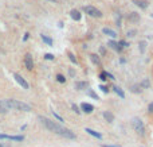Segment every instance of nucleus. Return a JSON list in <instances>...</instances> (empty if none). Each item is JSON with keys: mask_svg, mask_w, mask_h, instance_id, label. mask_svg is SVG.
Instances as JSON below:
<instances>
[{"mask_svg": "<svg viewBox=\"0 0 153 147\" xmlns=\"http://www.w3.org/2000/svg\"><path fill=\"white\" fill-rule=\"evenodd\" d=\"M148 112H149V113H153V101L148 105Z\"/></svg>", "mask_w": 153, "mask_h": 147, "instance_id": "72a5a7b5", "label": "nucleus"}, {"mask_svg": "<svg viewBox=\"0 0 153 147\" xmlns=\"http://www.w3.org/2000/svg\"><path fill=\"white\" fill-rule=\"evenodd\" d=\"M85 131H86V132H87V134H89V135H91V136L97 138V139H101V138H102V135H101L100 132L94 131V130H91V128H85Z\"/></svg>", "mask_w": 153, "mask_h": 147, "instance_id": "9b49d317", "label": "nucleus"}, {"mask_svg": "<svg viewBox=\"0 0 153 147\" xmlns=\"http://www.w3.org/2000/svg\"><path fill=\"white\" fill-rule=\"evenodd\" d=\"M56 80H58V81H59V82H61V84H63L65 81H66V78H65V76H62V74H58V76H56Z\"/></svg>", "mask_w": 153, "mask_h": 147, "instance_id": "b1692460", "label": "nucleus"}, {"mask_svg": "<svg viewBox=\"0 0 153 147\" xmlns=\"http://www.w3.org/2000/svg\"><path fill=\"white\" fill-rule=\"evenodd\" d=\"M8 110L4 107V104H3V101H0V113H7Z\"/></svg>", "mask_w": 153, "mask_h": 147, "instance_id": "5701e85b", "label": "nucleus"}, {"mask_svg": "<svg viewBox=\"0 0 153 147\" xmlns=\"http://www.w3.org/2000/svg\"><path fill=\"white\" fill-rule=\"evenodd\" d=\"M152 18H153V14H152Z\"/></svg>", "mask_w": 153, "mask_h": 147, "instance_id": "ea45409f", "label": "nucleus"}, {"mask_svg": "<svg viewBox=\"0 0 153 147\" xmlns=\"http://www.w3.org/2000/svg\"><path fill=\"white\" fill-rule=\"evenodd\" d=\"M100 78H101L102 81H106V80H108V78H106V73H105V72L101 73V74H100Z\"/></svg>", "mask_w": 153, "mask_h": 147, "instance_id": "2f4dec72", "label": "nucleus"}, {"mask_svg": "<svg viewBox=\"0 0 153 147\" xmlns=\"http://www.w3.org/2000/svg\"><path fill=\"white\" fill-rule=\"evenodd\" d=\"M4 107L10 110H15V111H22V112H30L32 110L31 105L27 104V103H23L20 100H15V99H7V100H1Z\"/></svg>", "mask_w": 153, "mask_h": 147, "instance_id": "f03ea898", "label": "nucleus"}, {"mask_svg": "<svg viewBox=\"0 0 153 147\" xmlns=\"http://www.w3.org/2000/svg\"><path fill=\"white\" fill-rule=\"evenodd\" d=\"M0 147H3V146H1V145H0Z\"/></svg>", "mask_w": 153, "mask_h": 147, "instance_id": "a19ab883", "label": "nucleus"}, {"mask_svg": "<svg viewBox=\"0 0 153 147\" xmlns=\"http://www.w3.org/2000/svg\"><path fill=\"white\" fill-rule=\"evenodd\" d=\"M83 11L89 16H91V18H102V12L97 7H94V5H85Z\"/></svg>", "mask_w": 153, "mask_h": 147, "instance_id": "20e7f679", "label": "nucleus"}, {"mask_svg": "<svg viewBox=\"0 0 153 147\" xmlns=\"http://www.w3.org/2000/svg\"><path fill=\"white\" fill-rule=\"evenodd\" d=\"M90 59H91V62L94 65H101V58H100V56H97V54H91V56H90Z\"/></svg>", "mask_w": 153, "mask_h": 147, "instance_id": "2eb2a0df", "label": "nucleus"}, {"mask_svg": "<svg viewBox=\"0 0 153 147\" xmlns=\"http://www.w3.org/2000/svg\"><path fill=\"white\" fill-rule=\"evenodd\" d=\"M102 116H103V119H105L108 123H113L114 122V116H113V113H111L110 111H103Z\"/></svg>", "mask_w": 153, "mask_h": 147, "instance_id": "1a4fd4ad", "label": "nucleus"}, {"mask_svg": "<svg viewBox=\"0 0 153 147\" xmlns=\"http://www.w3.org/2000/svg\"><path fill=\"white\" fill-rule=\"evenodd\" d=\"M40 37H42V40L45 43H47L48 46H53V39H51V38H48V37H46V35H40Z\"/></svg>", "mask_w": 153, "mask_h": 147, "instance_id": "a211bd4d", "label": "nucleus"}, {"mask_svg": "<svg viewBox=\"0 0 153 147\" xmlns=\"http://www.w3.org/2000/svg\"><path fill=\"white\" fill-rule=\"evenodd\" d=\"M38 120H39L47 130H50L51 132L59 135V136L66 138V139H75V138H76L75 134L71 131V130L65 128L63 126H59L58 123H55V122H53V120H50V119L45 118V116H38Z\"/></svg>", "mask_w": 153, "mask_h": 147, "instance_id": "f257e3e1", "label": "nucleus"}, {"mask_svg": "<svg viewBox=\"0 0 153 147\" xmlns=\"http://www.w3.org/2000/svg\"><path fill=\"white\" fill-rule=\"evenodd\" d=\"M102 32L105 35H109V37H111V38H116L117 37V32L113 31V30H110V28H102Z\"/></svg>", "mask_w": 153, "mask_h": 147, "instance_id": "4468645a", "label": "nucleus"}, {"mask_svg": "<svg viewBox=\"0 0 153 147\" xmlns=\"http://www.w3.org/2000/svg\"><path fill=\"white\" fill-rule=\"evenodd\" d=\"M81 110L83 111L85 113H91L94 111V107L91 104H87V103H82L81 104Z\"/></svg>", "mask_w": 153, "mask_h": 147, "instance_id": "6e6552de", "label": "nucleus"}, {"mask_svg": "<svg viewBox=\"0 0 153 147\" xmlns=\"http://www.w3.org/2000/svg\"><path fill=\"white\" fill-rule=\"evenodd\" d=\"M53 113H54V116H55V119H58V120H59V123H63V122H65L63 118H62V116H59L58 113H55V112H53Z\"/></svg>", "mask_w": 153, "mask_h": 147, "instance_id": "cd10ccee", "label": "nucleus"}, {"mask_svg": "<svg viewBox=\"0 0 153 147\" xmlns=\"http://www.w3.org/2000/svg\"><path fill=\"white\" fill-rule=\"evenodd\" d=\"M108 45L110 46L111 49H114L116 51H121V49H120V46H118V42H116V40H109Z\"/></svg>", "mask_w": 153, "mask_h": 147, "instance_id": "dca6fc26", "label": "nucleus"}, {"mask_svg": "<svg viewBox=\"0 0 153 147\" xmlns=\"http://www.w3.org/2000/svg\"><path fill=\"white\" fill-rule=\"evenodd\" d=\"M129 18H130V20H134V22H138V20H140V16H138L136 12H132V14H130Z\"/></svg>", "mask_w": 153, "mask_h": 147, "instance_id": "aec40b11", "label": "nucleus"}, {"mask_svg": "<svg viewBox=\"0 0 153 147\" xmlns=\"http://www.w3.org/2000/svg\"><path fill=\"white\" fill-rule=\"evenodd\" d=\"M132 126L134 128V131L137 132L140 136H145V126H144V122L140 118H133L132 119Z\"/></svg>", "mask_w": 153, "mask_h": 147, "instance_id": "7ed1b4c3", "label": "nucleus"}, {"mask_svg": "<svg viewBox=\"0 0 153 147\" xmlns=\"http://www.w3.org/2000/svg\"><path fill=\"white\" fill-rule=\"evenodd\" d=\"M120 49H124V47H128V42H125V40H121V42L118 43Z\"/></svg>", "mask_w": 153, "mask_h": 147, "instance_id": "a878e982", "label": "nucleus"}, {"mask_svg": "<svg viewBox=\"0 0 153 147\" xmlns=\"http://www.w3.org/2000/svg\"><path fill=\"white\" fill-rule=\"evenodd\" d=\"M102 147H113V146H102Z\"/></svg>", "mask_w": 153, "mask_h": 147, "instance_id": "58836bf2", "label": "nucleus"}, {"mask_svg": "<svg viewBox=\"0 0 153 147\" xmlns=\"http://www.w3.org/2000/svg\"><path fill=\"white\" fill-rule=\"evenodd\" d=\"M130 91H132L133 93H141V92H143V89H141L140 85H133L132 88H130Z\"/></svg>", "mask_w": 153, "mask_h": 147, "instance_id": "6ab92c4d", "label": "nucleus"}, {"mask_svg": "<svg viewBox=\"0 0 153 147\" xmlns=\"http://www.w3.org/2000/svg\"><path fill=\"white\" fill-rule=\"evenodd\" d=\"M69 58H70V61H71L73 64H76V59H75L74 54H69Z\"/></svg>", "mask_w": 153, "mask_h": 147, "instance_id": "c756f323", "label": "nucleus"}, {"mask_svg": "<svg viewBox=\"0 0 153 147\" xmlns=\"http://www.w3.org/2000/svg\"><path fill=\"white\" fill-rule=\"evenodd\" d=\"M100 89L103 92V93H109V88H108V86H105V85H100Z\"/></svg>", "mask_w": 153, "mask_h": 147, "instance_id": "393cba45", "label": "nucleus"}, {"mask_svg": "<svg viewBox=\"0 0 153 147\" xmlns=\"http://www.w3.org/2000/svg\"><path fill=\"white\" fill-rule=\"evenodd\" d=\"M71 107H73V110H74V112H75V113H78V115H79V113H81V111H79V108L76 107L75 104H71Z\"/></svg>", "mask_w": 153, "mask_h": 147, "instance_id": "c85d7f7f", "label": "nucleus"}, {"mask_svg": "<svg viewBox=\"0 0 153 147\" xmlns=\"http://www.w3.org/2000/svg\"><path fill=\"white\" fill-rule=\"evenodd\" d=\"M140 86L141 88H149V86H151V82H149V80H144Z\"/></svg>", "mask_w": 153, "mask_h": 147, "instance_id": "412c9836", "label": "nucleus"}, {"mask_svg": "<svg viewBox=\"0 0 153 147\" xmlns=\"http://www.w3.org/2000/svg\"><path fill=\"white\" fill-rule=\"evenodd\" d=\"M13 78H15V81H16V82H18L19 85H20L23 89H28V88H30L28 82H27V81L24 80V78L22 77L20 74H18V73H15V74H13Z\"/></svg>", "mask_w": 153, "mask_h": 147, "instance_id": "39448f33", "label": "nucleus"}, {"mask_svg": "<svg viewBox=\"0 0 153 147\" xmlns=\"http://www.w3.org/2000/svg\"><path fill=\"white\" fill-rule=\"evenodd\" d=\"M100 51H101V54H105V53H106L105 47H101V49H100Z\"/></svg>", "mask_w": 153, "mask_h": 147, "instance_id": "e433bc0d", "label": "nucleus"}, {"mask_svg": "<svg viewBox=\"0 0 153 147\" xmlns=\"http://www.w3.org/2000/svg\"><path fill=\"white\" fill-rule=\"evenodd\" d=\"M136 35V30H130V31H128V37H134Z\"/></svg>", "mask_w": 153, "mask_h": 147, "instance_id": "473e14b6", "label": "nucleus"}, {"mask_svg": "<svg viewBox=\"0 0 153 147\" xmlns=\"http://www.w3.org/2000/svg\"><path fill=\"white\" fill-rule=\"evenodd\" d=\"M24 65H26L27 70H32V69H34V61H32V56H31V54H26V57H24Z\"/></svg>", "mask_w": 153, "mask_h": 147, "instance_id": "0eeeda50", "label": "nucleus"}, {"mask_svg": "<svg viewBox=\"0 0 153 147\" xmlns=\"http://www.w3.org/2000/svg\"><path fill=\"white\" fill-rule=\"evenodd\" d=\"M45 59H50V61H53L54 56H53V54H45Z\"/></svg>", "mask_w": 153, "mask_h": 147, "instance_id": "7c9ffc66", "label": "nucleus"}, {"mask_svg": "<svg viewBox=\"0 0 153 147\" xmlns=\"http://www.w3.org/2000/svg\"><path fill=\"white\" fill-rule=\"evenodd\" d=\"M69 73H70V76H73V77H74V76H75V72H74V70H73V69H70V70H69Z\"/></svg>", "mask_w": 153, "mask_h": 147, "instance_id": "c9c22d12", "label": "nucleus"}, {"mask_svg": "<svg viewBox=\"0 0 153 147\" xmlns=\"http://www.w3.org/2000/svg\"><path fill=\"white\" fill-rule=\"evenodd\" d=\"M28 38H30V34H28V32H26V34H24V37H23V40H27Z\"/></svg>", "mask_w": 153, "mask_h": 147, "instance_id": "f704fd0d", "label": "nucleus"}, {"mask_svg": "<svg viewBox=\"0 0 153 147\" xmlns=\"http://www.w3.org/2000/svg\"><path fill=\"white\" fill-rule=\"evenodd\" d=\"M87 94H89L90 97H93V99H94V100H98V96H97V93H95L94 91H91V89H90V91L87 92Z\"/></svg>", "mask_w": 153, "mask_h": 147, "instance_id": "4be33fe9", "label": "nucleus"}, {"mask_svg": "<svg viewBox=\"0 0 153 147\" xmlns=\"http://www.w3.org/2000/svg\"><path fill=\"white\" fill-rule=\"evenodd\" d=\"M48 2H51V3H56V0H48Z\"/></svg>", "mask_w": 153, "mask_h": 147, "instance_id": "4c0bfd02", "label": "nucleus"}, {"mask_svg": "<svg viewBox=\"0 0 153 147\" xmlns=\"http://www.w3.org/2000/svg\"><path fill=\"white\" fill-rule=\"evenodd\" d=\"M0 139H8V140H15V142H22L24 140V136L23 135H5V134H0Z\"/></svg>", "mask_w": 153, "mask_h": 147, "instance_id": "423d86ee", "label": "nucleus"}, {"mask_svg": "<svg viewBox=\"0 0 153 147\" xmlns=\"http://www.w3.org/2000/svg\"><path fill=\"white\" fill-rule=\"evenodd\" d=\"M133 3H134L137 7L143 8V10H145V8L148 7V2H145V0H133Z\"/></svg>", "mask_w": 153, "mask_h": 147, "instance_id": "ddd939ff", "label": "nucleus"}, {"mask_svg": "<svg viewBox=\"0 0 153 147\" xmlns=\"http://www.w3.org/2000/svg\"><path fill=\"white\" fill-rule=\"evenodd\" d=\"M70 16H71V19H74L75 22L81 20V18H82L81 12H79V11H76V10H71V11H70Z\"/></svg>", "mask_w": 153, "mask_h": 147, "instance_id": "9d476101", "label": "nucleus"}, {"mask_svg": "<svg viewBox=\"0 0 153 147\" xmlns=\"http://www.w3.org/2000/svg\"><path fill=\"white\" fill-rule=\"evenodd\" d=\"M87 86H89V84H87L86 81H78V82L75 84V89H78V91H82V89H87Z\"/></svg>", "mask_w": 153, "mask_h": 147, "instance_id": "f8f14e48", "label": "nucleus"}, {"mask_svg": "<svg viewBox=\"0 0 153 147\" xmlns=\"http://www.w3.org/2000/svg\"><path fill=\"white\" fill-rule=\"evenodd\" d=\"M113 92H116V93L118 94L120 97H122V99H124V97H125L124 91H121V88H118V86H116V85H114V86H113Z\"/></svg>", "mask_w": 153, "mask_h": 147, "instance_id": "f3484780", "label": "nucleus"}, {"mask_svg": "<svg viewBox=\"0 0 153 147\" xmlns=\"http://www.w3.org/2000/svg\"><path fill=\"white\" fill-rule=\"evenodd\" d=\"M145 46H146L145 42H140V51H141V53H144V51H145Z\"/></svg>", "mask_w": 153, "mask_h": 147, "instance_id": "bb28decb", "label": "nucleus"}]
</instances>
